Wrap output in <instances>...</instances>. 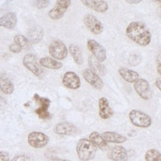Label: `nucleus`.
I'll list each match as a JSON object with an SVG mask.
<instances>
[{"instance_id": "obj_1", "label": "nucleus", "mask_w": 161, "mask_h": 161, "mask_svg": "<svg viewBox=\"0 0 161 161\" xmlns=\"http://www.w3.org/2000/svg\"><path fill=\"white\" fill-rule=\"evenodd\" d=\"M128 37L136 44L145 47L148 45L152 38V35L146 25L140 21L130 23L126 29Z\"/></svg>"}, {"instance_id": "obj_2", "label": "nucleus", "mask_w": 161, "mask_h": 161, "mask_svg": "<svg viewBox=\"0 0 161 161\" xmlns=\"http://www.w3.org/2000/svg\"><path fill=\"white\" fill-rule=\"evenodd\" d=\"M97 149V147L87 138L80 139L76 145L77 157L81 161H89L93 159Z\"/></svg>"}, {"instance_id": "obj_3", "label": "nucleus", "mask_w": 161, "mask_h": 161, "mask_svg": "<svg viewBox=\"0 0 161 161\" xmlns=\"http://www.w3.org/2000/svg\"><path fill=\"white\" fill-rule=\"evenodd\" d=\"M128 116L131 123L136 127L148 128L152 124L150 116L138 109L131 110Z\"/></svg>"}, {"instance_id": "obj_4", "label": "nucleus", "mask_w": 161, "mask_h": 161, "mask_svg": "<svg viewBox=\"0 0 161 161\" xmlns=\"http://www.w3.org/2000/svg\"><path fill=\"white\" fill-rule=\"evenodd\" d=\"M35 101L39 104V107L35 110V113L37 114L39 118L47 119L50 118V113L48 112V108L50 105L49 99L40 97L38 94H35L33 96Z\"/></svg>"}, {"instance_id": "obj_5", "label": "nucleus", "mask_w": 161, "mask_h": 161, "mask_svg": "<svg viewBox=\"0 0 161 161\" xmlns=\"http://www.w3.org/2000/svg\"><path fill=\"white\" fill-rule=\"evenodd\" d=\"M48 51L50 55L57 60H63L66 58L68 54L66 46L59 40L53 41L49 45Z\"/></svg>"}, {"instance_id": "obj_6", "label": "nucleus", "mask_w": 161, "mask_h": 161, "mask_svg": "<svg viewBox=\"0 0 161 161\" xmlns=\"http://www.w3.org/2000/svg\"><path fill=\"white\" fill-rule=\"evenodd\" d=\"M87 47L98 62L101 63L106 59V51L105 48L95 40H88L87 42Z\"/></svg>"}, {"instance_id": "obj_7", "label": "nucleus", "mask_w": 161, "mask_h": 161, "mask_svg": "<svg viewBox=\"0 0 161 161\" xmlns=\"http://www.w3.org/2000/svg\"><path fill=\"white\" fill-rule=\"evenodd\" d=\"M71 3V1L69 0L57 1L55 7L48 12V16L53 20L60 19L64 16Z\"/></svg>"}, {"instance_id": "obj_8", "label": "nucleus", "mask_w": 161, "mask_h": 161, "mask_svg": "<svg viewBox=\"0 0 161 161\" xmlns=\"http://www.w3.org/2000/svg\"><path fill=\"white\" fill-rule=\"evenodd\" d=\"M28 142L32 147L40 148L47 145L49 142V138L43 133L33 131L28 135Z\"/></svg>"}, {"instance_id": "obj_9", "label": "nucleus", "mask_w": 161, "mask_h": 161, "mask_svg": "<svg viewBox=\"0 0 161 161\" xmlns=\"http://www.w3.org/2000/svg\"><path fill=\"white\" fill-rule=\"evenodd\" d=\"M134 89L136 93L143 99H151L152 93L148 81L143 78H138L134 83Z\"/></svg>"}, {"instance_id": "obj_10", "label": "nucleus", "mask_w": 161, "mask_h": 161, "mask_svg": "<svg viewBox=\"0 0 161 161\" xmlns=\"http://www.w3.org/2000/svg\"><path fill=\"white\" fill-rule=\"evenodd\" d=\"M83 21L87 28L93 34L99 35L103 31V25L96 16L90 14H87L84 16Z\"/></svg>"}, {"instance_id": "obj_11", "label": "nucleus", "mask_w": 161, "mask_h": 161, "mask_svg": "<svg viewBox=\"0 0 161 161\" xmlns=\"http://www.w3.org/2000/svg\"><path fill=\"white\" fill-rule=\"evenodd\" d=\"M23 65L33 74L39 76L42 73V69L37 62V58L34 54H26L23 60Z\"/></svg>"}, {"instance_id": "obj_12", "label": "nucleus", "mask_w": 161, "mask_h": 161, "mask_svg": "<svg viewBox=\"0 0 161 161\" xmlns=\"http://www.w3.org/2000/svg\"><path fill=\"white\" fill-rule=\"evenodd\" d=\"M53 131L61 135H74L78 133V128L72 123L64 121L57 124L53 129Z\"/></svg>"}, {"instance_id": "obj_13", "label": "nucleus", "mask_w": 161, "mask_h": 161, "mask_svg": "<svg viewBox=\"0 0 161 161\" xmlns=\"http://www.w3.org/2000/svg\"><path fill=\"white\" fill-rule=\"evenodd\" d=\"M82 75L85 80L95 89L101 90L103 87L104 84L102 79L90 69H85L82 72Z\"/></svg>"}, {"instance_id": "obj_14", "label": "nucleus", "mask_w": 161, "mask_h": 161, "mask_svg": "<svg viewBox=\"0 0 161 161\" xmlns=\"http://www.w3.org/2000/svg\"><path fill=\"white\" fill-rule=\"evenodd\" d=\"M62 84L70 89H77L80 86V79L74 72L69 71L64 74L62 78Z\"/></svg>"}, {"instance_id": "obj_15", "label": "nucleus", "mask_w": 161, "mask_h": 161, "mask_svg": "<svg viewBox=\"0 0 161 161\" xmlns=\"http://www.w3.org/2000/svg\"><path fill=\"white\" fill-rule=\"evenodd\" d=\"M108 157L113 161H127L128 153L126 150L122 146H115L108 152Z\"/></svg>"}, {"instance_id": "obj_16", "label": "nucleus", "mask_w": 161, "mask_h": 161, "mask_svg": "<svg viewBox=\"0 0 161 161\" xmlns=\"http://www.w3.org/2000/svg\"><path fill=\"white\" fill-rule=\"evenodd\" d=\"M99 114L102 119H106L113 115V111L109 106V101L107 98L102 97L99 99Z\"/></svg>"}, {"instance_id": "obj_17", "label": "nucleus", "mask_w": 161, "mask_h": 161, "mask_svg": "<svg viewBox=\"0 0 161 161\" xmlns=\"http://www.w3.org/2000/svg\"><path fill=\"white\" fill-rule=\"evenodd\" d=\"M81 3L86 7L99 13H104L108 9V4L105 1L83 0Z\"/></svg>"}, {"instance_id": "obj_18", "label": "nucleus", "mask_w": 161, "mask_h": 161, "mask_svg": "<svg viewBox=\"0 0 161 161\" xmlns=\"http://www.w3.org/2000/svg\"><path fill=\"white\" fill-rule=\"evenodd\" d=\"M17 23V17L14 13L9 12L0 18V26L8 29H13Z\"/></svg>"}, {"instance_id": "obj_19", "label": "nucleus", "mask_w": 161, "mask_h": 161, "mask_svg": "<svg viewBox=\"0 0 161 161\" xmlns=\"http://www.w3.org/2000/svg\"><path fill=\"white\" fill-rule=\"evenodd\" d=\"M103 138L106 142L122 143L126 141V136L114 131H104L101 134Z\"/></svg>"}, {"instance_id": "obj_20", "label": "nucleus", "mask_w": 161, "mask_h": 161, "mask_svg": "<svg viewBox=\"0 0 161 161\" xmlns=\"http://www.w3.org/2000/svg\"><path fill=\"white\" fill-rule=\"evenodd\" d=\"M43 30L38 25L32 27L28 32V40L33 43H37L42 39Z\"/></svg>"}, {"instance_id": "obj_21", "label": "nucleus", "mask_w": 161, "mask_h": 161, "mask_svg": "<svg viewBox=\"0 0 161 161\" xmlns=\"http://www.w3.org/2000/svg\"><path fill=\"white\" fill-rule=\"evenodd\" d=\"M118 72L121 77L129 83H135L139 77V74L136 71L126 68H120Z\"/></svg>"}, {"instance_id": "obj_22", "label": "nucleus", "mask_w": 161, "mask_h": 161, "mask_svg": "<svg viewBox=\"0 0 161 161\" xmlns=\"http://www.w3.org/2000/svg\"><path fill=\"white\" fill-rule=\"evenodd\" d=\"M89 140L99 149L101 150H106L108 148V145L107 142L104 140L102 135L97 132L92 131L89 135Z\"/></svg>"}, {"instance_id": "obj_23", "label": "nucleus", "mask_w": 161, "mask_h": 161, "mask_svg": "<svg viewBox=\"0 0 161 161\" xmlns=\"http://www.w3.org/2000/svg\"><path fill=\"white\" fill-rule=\"evenodd\" d=\"M0 89L6 94H11L14 91L13 84L5 74L0 75Z\"/></svg>"}, {"instance_id": "obj_24", "label": "nucleus", "mask_w": 161, "mask_h": 161, "mask_svg": "<svg viewBox=\"0 0 161 161\" xmlns=\"http://www.w3.org/2000/svg\"><path fill=\"white\" fill-rule=\"evenodd\" d=\"M40 64L43 67L51 69H59L63 66L62 62L48 57L42 58L40 60Z\"/></svg>"}, {"instance_id": "obj_25", "label": "nucleus", "mask_w": 161, "mask_h": 161, "mask_svg": "<svg viewBox=\"0 0 161 161\" xmlns=\"http://www.w3.org/2000/svg\"><path fill=\"white\" fill-rule=\"evenodd\" d=\"M89 64L90 67V69L96 73L97 75H104L105 74V69L104 66L101 64V62H98L95 58H93L92 55H90L89 58Z\"/></svg>"}, {"instance_id": "obj_26", "label": "nucleus", "mask_w": 161, "mask_h": 161, "mask_svg": "<svg viewBox=\"0 0 161 161\" xmlns=\"http://www.w3.org/2000/svg\"><path fill=\"white\" fill-rule=\"evenodd\" d=\"M69 52L76 64L80 65L83 63V57L80 48L75 44H70L69 47Z\"/></svg>"}, {"instance_id": "obj_27", "label": "nucleus", "mask_w": 161, "mask_h": 161, "mask_svg": "<svg viewBox=\"0 0 161 161\" xmlns=\"http://www.w3.org/2000/svg\"><path fill=\"white\" fill-rule=\"evenodd\" d=\"M145 159L146 161H161V153L156 149H150L145 153Z\"/></svg>"}, {"instance_id": "obj_28", "label": "nucleus", "mask_w": 161, "mask_h": 161, "mask_svg": "<svg viewBox=\"0 0 161 161\" xmlns=\"http://www.w3.org/2000/svg\"><path fill=\"white\" fill-rule=\"evenodd\" d=\"M14 42L21 48H25L28 46V40L26 37L22 35H16L14 37Z\"/></svg>"}, {"instance_id": "obj_29", "label": "nucleus", "mask_w": 161, "mask_h": 161, "mask_svg": "<svg viewBox=\"0 0 161 161\" xmlns=\"http://www.w3.org/2000/svg\"><path fill=\"white\" fill-rule=\"evenodd\" d=\"M11 161H33V160L29 156L25 155H21L14 157Z\"/></svg>"}, {"instance_id": "obj_30", "label": "nucleus", "mask_w": 161, "mask_h": 161, "mask_svg": "<svg viewBox=\"0 0 161 161\" xmlns=\"http://www.w3.org/2000/svg\"><path fill=\"white\" fill-rule=\"evenodd\" d=\"M50 3V1L48 0H38L35 1V5L38 9H42L48 6Z\"/></svg>"}, {"instance_id": "obj_31", "label": "nucleus", "mask_w": 161, "mask_h": 161, "mask_svg": "<svg viewBox=\"0 0 161 161\" xmlns=\"http://www.w3.org/2000/svg\"><path fill=\"white\" fill-rule=\"evenodd\" d=\"M9 49L11 52H13L14 53H18L21 52L22 48L19 46H18L17 44L14 43L11 44L9 46Z\"/></svg>"}, {"instance_id": "obj_32", "label": "nucleus", "mask_w": 161, "mask_h": 161, "mask_svg": "<svg viewBox=\"0 0 161 161\" xmlns=\"http://www.w3.org/2000/svg\"><path fill=\"white\" fill-rule=\"evenodd\" d=\"M0 161H10L8 152L6 151H0Z\"/></svg>"}, {"instance_id": "obj_33", "label": "nucleus", "mask_w": 161, "mask_h": 161, "mask_svg": "<svg viewBox=\"0 0 161 161\" xmlns=\"http://www.w3.org/2000/svg\"><path fill=\"white\" fill-rule=\"evenodd\" d=\"M157 69L158 73L161 75V53H160L157 56Z\"/></svg>"}, {"instance_id": "obj_34", "label": "nucleus", "mask_w": 161, "mask_h": 161, "mask_svg": "<svg viewBox=\"0 0 161 161\" xmlns=\"http://www.w3.org/2000/svg\"><path fill=\"white\" fill-rule=\"evenodd\" d=\"M155 85H156L157 87L161 92V77H159V78L157 79V80L155 81Z\"/></svg>"}, {"instance_id": "obj_35", "label": "nucleus", "mask_w": 161, "mask_h": 161, "mask_svg": "<svg viewBox=\"0 0 161 161\" xmlns=\"http://www.w3.org/2000/svg\"><path fill=\"white\" fill-rule=\"evenodd\" d=\"M126 2L128 4H139L140 3L142 2V1H138V0H126Z\"/></svg>"}, {"instance_id": "obj_36", "label": "nucleus", "mask_w": 161, "mask_h": 161, "mask_svg": "<svg viewBox=\"0 0 161 161\" xmlns=\"http://www.w3.org/2000/svg\"><path fill=\"white\" fill-rule=\"evenodd\" d=\"M6 105V101L3 97H1L0 94V109L3 108Z\"/></svg>"}, {"instance_id": "obj_37", "label": "nucleus", "mask_w": 161, "mask_h": 161, "mask_svg": "<svg viewBox=\"0 0 161 161\" xmlns=\"http://www.w3.org/2000/svg\"><path fill=\"white\" fill-rule=\"evenodd\" d=\"M52 161H70L67 159H63V158H53Z\"/></svg>"}, {"instance_id": "obj_38", "label": "nucleus", "mask_w": 161, "mask_h": 161, "mask_svg": "<svg viewBox=\"0 0 161 161\" xmlns=\"http://www.w3.org/2000/svg\"><path fill=\"white\" fill-rule=\"evenodd\" d=\"M158 3H160V4H161V1H158Z\"/></svg>"}, {"instance_id": "obj_39", "label": "nucleus", "mask_w": 161, "mask_h": 161, "mask_svg": "<svg viewBox=\"0 0 161 161\" xmlns=\"http://www.w3.org/2000/svg\"><path fill=\"white\" fill-rule=\"evenodd\" d=\"M0 94H1V89H0Z\"/></svg>"}]
</instances>
